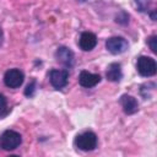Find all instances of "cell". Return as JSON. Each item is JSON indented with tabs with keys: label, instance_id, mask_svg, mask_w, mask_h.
Masks as SVG:
<instances>
[{
	"label": "cell",
	"instance_id": "6da1fadb",
	"mask_svg": "<svg viewBox=\"0 0 157 157\" xmlns=\"http://www.w3.org/2000/svg\"><path fill=\"white\" fill-rule=\"evenodd\" d=\"M21 142H22L21 135L13 130H6L0 136V147L6 151L15 150L16 147L20 146Z\"/></svg>",
	"mask_w": 157,
	"mask_h": 157
},
{
	"label": "cell",
	"instance_id": "7a4b0ae2",
	"mask_svg": "<svg viewBox=\"0 0 157 157\" xmlns=\"http://www.w3.org/2000/svg\"><path fill=\"white\" fill-rule=\"evenodd\" d=\"M136 69H137V71L141 76L150 77V76H153L156 74L157 65H156L155 59H152L150 56H140L137 59Z\"/></svg>",
	"mask_w": 157,
	"mask_h": 157
},
{
	"label": "cell",
	"instance_id": "3957f363",
	"mask_svg": "<svg viewBox=\"0 0 157 157\" xmlns=\"http://www.w3.org/2000/svg\"><path fill=\"white\" fill-rule=\"evenodd\" d=\"M75 144L82 151H92L97 146V136L92 131H86L76 137Z\"/></svg>",
	"mask_w": 157,
	"mask_h": 157
},
{
	"label": "cell",
	"instance_id": "277c9868",
	"mask_svg": "<svg viewBox=\"0 0 157 157\" xmlns=\"http://www.w3.org/2000/svg\"><path fill=\"white\" fill-rule=\"evenodd\" d=\"M4 82L10 88H17L23 82V74L18 69H10L5 72Z\"/></svg>",
	"mask_w": 157,
	"mask_h": 157
},
{
	"label": "cell",
	"instance_id": "5b68a950",
	"mask_svg": "<svg viewBox=\"0 0 157 157\" xmlns=\"http://www.w3.org/2000/svg\"><path fill=\"white\" fill-rule=\"evenodd\" d=\"M128 42L123 37H112L105 42V48L112 54H121L128 49Z\"/></svg>",
	"mask_w": 157,
	"mask_h": 157
},
{
	"label": "cell",
	"instance_id": "8992f818",
	"mask_svg": "<svg viewBox=\"0 0 157 157\" xmlns=\"http://www.w3.org/2000/svg\"><path fill=\"white\" fill-rule=\"evenodd\" d=\"M69 78V72L66 70H52L49 74V80L53 87L55 88H63L66 86Z\"/></svg>",
	"mask_w": 157,
	"mask_h": 157
},
{
	"label": "cell",
	"instance_id": "52a82bcc",
	"mask_svg": "<svg viewBox=\"0 0 157 157\" xmlns=\"http://www.w3.org/2000/svg\"><path fill=\"white\" fill-rule=\"evenodd\" d=\"M99 81H101V76L98 74H92L88 71H81V74L78 76L80 85L82 87H86V88L94 87Z\"/></svg>",
	"mask_w": 157,
	"mask_h": 157
},
{
	"label": "cell",
	"instance_id": "ba28073f",
	"mask_svg": "<svg viewBox=\"0 0 157 157\" xmlns=\"http://www.w3.org/2000/svg\"><path fill=\"white\" fill-rule=\"evenodd\" d=\"M78 44H80V48L85 52H90L92 50L96 44H97V37L91 33V32H83L80 37V40H78Z\"/></svg>",
	"mask_w": 157,
	"mask_h": 157
},
{
	"label": "cell",
	"instance_id": "9c48e42d",
	"mask_svg": "<svg viewBox=\"0 0 157 157\" xmlns=\"http://www.w3.org/2000/svg\"><path fill=\"white\" fill-rule=\"evenodd\" d=\"M55 56H56L58 61L61 63L65 66H71L72 63H74V53L66 47L58 48V50L55 53Z\"/></svg>",
	"mask_w": 157,
	"mask_h": 157
},
{
	"label": "cell",
	"instance_id": "30bf717a",
	"mask_svg": "<svg viewBox=\"0 0 157 157\" xmlns=\"http://www.w3.org/2000/svg\"><path fill=\"white\" fill-rule=\"evenodd\" d=\"M120 104H121V107H123V110H124L126 114H134V113H136L137 109H139L137 101H136L132 96H128V94L121 96V98H120Z\"/></svg>",
	"mask_w": 157,
	"mask_h": 157
},
{
	"label": "cell",
	"instance_id": "8fae6325",
	"mask_svg": "<svg viewBox=\"0 0 157 157\" xmlns=\"http://www.w3.org/2000/svg\"><path fill=\"white\" fill-rule=\"evenodd\" d=\"M105 76L109 81H113V82H117V81H120L123 74H121V66L120 64L118 63H113L108 66L107 69V72H105Z\"/></svg>",
	"mask_w": 157,
	"mask_h": 157
},
{
	"label": "cell",
	"instance_id": "7c38bea8",
	"mask_svg": "<svg viewBox=\"0 0 157 157\" xmlns=\"http://www.w3.org/2000/svg\"><path fill=\"white\" fill-rule=\"evenodd\" d=\"M7 113V103H6V98L0 93V117L5 115Z\"/></svg>",
	"mask_w": 157,
	"mask_h": 157
},
{
	"label": "cell",
	"instance_id": "4fadbf2b",
	"mask_svg": "<svg viewBox=\"0 0 157 157\" xmlns=\"http://www.w3.org/2000/svg\"><path fill=\"white\" fill-rule=\"evenodd\" d=\"M135 2H136V6L139 7L140 11H146L148 5H150L148 0H135Z\"/></svg>",
	"mask_w": 157,
	"mask_h": 157
},
{
	"label": "cell",
	"instance_id": "5bb4252c",
	"mask_svg": "<svg viewBox=\"0 0 157 157\" xmlns=\"http://www.w3.org/2000/svg\"><path fill=\"white\" fill-rule=\"evenodd\" d=\"M34 90H36V81H31V83H28L26 90H25V94L26 96H32L34 93Z\"/></svg>",
	"mask_w": 157,
	"mask_h": 157
},
{
	"label": "cell",
	"instance_id": "9a60e30c",
	"mask_svg": "<svg viewBox=\"0 0 157 157\" xmlns=\"http://www.w3.org/2000/svg\"><path fill=\"white\" fill-rule=\"evenodd\" d=\"M157 37L156 36H152V37H150V39H148V45H150V48H151V50L153 52V53H157Z\"/></svg>",
	"mask_w": 157,
	"mask_h": 157
},
{
	"label": "cell",
	"instance_id": "2e32d148",
	"mask_svg": "<svg viewBox=\"0 0 157 157\" xmlns=\"http://www.w3.org/2000/svg\"><path fill=\"white\" fill-rule=\"evenodd\" d=\"M0 43H1V31H0Z\"/></svg>",
	"mask_w": 157,
	"mask_h": 157
},
{
	"label": "cell",
	"instance_id": "e0dca14e",
	"mask_svg": "<svg viewBox=\"0 0 157 157\" xmlns=\"http://www.w3.org/2000/svg\"><path fill=\"white\" fill-rule=\"evenodd\" d=\"M78 1H86V0H78Z\"/></svg>",
	"mask_w": 157,
	"mask_h": 157
}]
</instances>
